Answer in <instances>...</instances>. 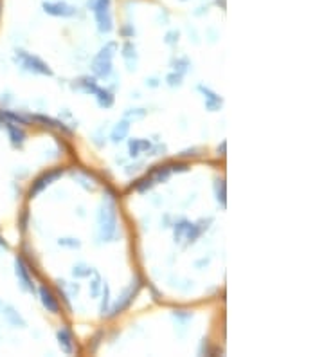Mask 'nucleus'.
<instances>
[{
  "mask_svg": "<svg viewBox=\"0 0 324 357\" xmlns=\"http://www.w3.org/2000/svg\"><path fill=\"white\" fill-rule=\"evenodd\" d=\"M117 234V208L114 197H105L98 211V236L101 242H110Z\"/></svg>",
  "mask_w": 324,
  "mask_h": 357,
  "instance_id": "nucleus-1",
  "label": "nucleus"
},
{
  "mask_svg": "<svg viewBox=\"0 0 324 357\" xmlns=\"http://www.w3.org/2000/svg\"><path fill=\"white\" fill-rule=\"evenodd\" d=\"M115 49H117V46H115L114 42H110V44H107V46L103 47V49L96 54L94 60H92V72H94L98 78H107V76H110L112 60H114V56H115Z\"/></svg>",
  "mask_w": 324,
  "mask_h": 357,
  "instance_id": "nucleus-2",
  "label": "nucleus"
},
{
  "mask_svg": "<svg viewBox=\"0 0 324 357\" xmlns=\"http://www.w3.org/2000/svg\"><path fill=\"white\" fill-rule=\"evenodd\" d=\"M92 9L96 13V20L101 33H110L112 31V11H110V0H94Z\"/></svg>",
  "mask_w": 324,
  "mask_h": 357,
  "instance_id": "nucleus-3",
  "label": "nucleus"
},
{
  "mask_svg": "<svg viewBox=\"0 0 324 357\" xmlns=\"http://www.w3.org/2000/svg\"><path fill=\"white\" fill-rule=\"evenodd\" d=\"M17 58H20L22 65H24L27 70H31V72L43 74V76H53V70H51V67L47 65V63L43 62V60H40L38 56H33V54H29V53H24V51H20Z\"/></svg>",
  "mask_w": 324,
  "mask_h": 357,
  "instance_id": "nucleus-4",
  "label": "nucleus"
},
{
  "mask_svg": "<svg viewBox=\"0 0 324 357\" xmlns=\"http://www.w3.org/2000/svg\"><path fill=\"white\" fill-rule=\"evenodd\" d=\"M139 282H135V284H131L130 287L126 289V291L123 292V294L119 296V300H117V303L114 305V308H112V316H117V314H121V312L124 310V308H128L131 305V301L135 300L137 296V291H139Z\"/></svg>",
  "mask_w": 324,
  "mask_h": 357,
  "instance_id": "nucleus-5",
  "label": "nucleus"
},
{
  "mask_svg": "<svg viewBox=\"0 0 324 357\" xmlns=\"http://www.w3.org/2000/svg\"><path fill=\"white\" fill-rule=\"evenodd\" d=\"M15 272H17L20 287L24 289L25 292H34V285H33V280H31V274H29V269L20 256L15 260Z\"/></svg>",
  "mask_w": 324,
  "mask_h": 357,
  "instance_id": "nucleus-6",
  "label": "nucleus"
},
{
  "mask_svg": "<svg viewBox=\"0 0 324 357\" xmlns=\"http://www.w3.org/2000/svg\"><path fill=\"white\" fill-rule=\"evenodd\" d=\"M62 173H63L62 170H53V172H47V173H43V175H40L36 181L33 182L31 189H29V197H34V195H38L41 189H45L49 184H53L58 177H62Z\"/></svg>",
  "mask_w": 324,
  "mask_h": 357,
  "instance_id": "nucleus-7",
  "label": "nucleus"
},
{
  "mask_svg": "<svg viewBox=\"0 0 324 357\" xmlns=\"http://www.w3.org/2000/svg\"><path fill=\"white\" fill-rule=\"evenodd\" d=\"M40 300H41V305L49 312H53V314L60 312V303H58L56 296H54V292L51 291L47 285H41L40 287Z\"/></svg>",
  "mask_w": 324,
  "mask_h": 357,
  "instance_id": "nucleus-8",
  "label": "nucleus"
},
{
  "mask_svg": "<svg viewBox=\"0 0 324 357\" xmlns=\"http://www.w3.org/2000/svg\"><path fill=\"white\" fill-rule=\"evenodd\" d=\"M198 91L204 94V99H205V108L209 112H216V110H220V107H222V103H223V99L220 98V96L216 94V92H213L211 89H207V87H204V85H200L198 87Z\"/></svg>",
  "mask_w": 324,
  "mask_h": 357,
  "instance_id": "nucleus-9",
  "label": "nucleus"
},
{
  "mask_svg": "<svg viewBox=\"0 0 324 357\" xmlns=\"http://www.w3.org/2000/svg\"><path fill=\"white\" fill-rule=\"evenodd\" d=\"M58 343H60V348L65 353H72L74 352V341H72V334H70L69 329H60L58 330Z\"/></svg>",
  "mask_w": 324,
  "mask_h": 357,
  "instance_id": "nucleus-10",
  "label": "nucleus"
},
{
  "mask_svg": "<svg viewBox=\"0 0 324 357\" xmlns=\"http://www.w3.org/2000/svg\"><path fill=\"white\" fill-rule=\"evenodd\" d=\"M152 148V143L148 139H131L128 143V150H130V157H139L143 152H148Z\"/></svg>",
  "mask_w": 324,
  "mask_h": 357,
  "instance_id": "nucleus-11",
  "label": "nucleus"
},
{
  "mask_svg": "<svg viewBox=\"0 0 324 357\" xmlns=\"http://www.w3.org/2000/svg\"><path fill=\"white\" fill-rule=\"evenodd\" d=\"M128 132H130V121L128 119H124V121H121V123H117L114 127V130H112L110 137L114 143H121L123 139H126Z\"/></svg>",
  "mask_w": 324,
  "mask_h": 357,
  "instance_id": "nucleus-12",
  "label": "nucleus"
},
{
  "mask_svg": "<svg viewBox=\"0 0 324 357\" xmlns=\"http://www.w3.org/2000/svg\"><path fill=\"white\" fill-rule=\"evenodd\" d=\"M6 128H8L9 132V137H11V143L15 144V146H22L25 141V132L22 130V128H18L15 123H8L6 125Z\"/></svg>",
  "mask_w": 324,
  "mask_h": 357,
  "instance_id": "nucleus-13",
  "label": "nucleus"
},
{
  "mask_svg": "<svg viewBox=\"0 0 324 357\" xmlns=\"http://www.w3.org/2000/svg\"><path fill=\"white\" fill-rule=\"evenodd\" d=\"M76 89H79V91H83L85 94H94L96 91H98V83H96L94 78H88V76H85V78H79L78 82H76Z\"/></svg>",
  "mask_w": 324,
  "mask_h": 357,
  "instance_id": "nucleus-14",
  "label": "nucleus"
},
{
  "mask_svg": "<svg viewBox=\"0 0 324 357\" xmlns=\"http://www.w3.org/2000/svg\"><path fill=\"white\" fill-rule=\"evenodd\" d=\"M96 94V99H98V105L103 108H110L112 105H114V96H112V92L105 91V89H99L94 92Z\"/></svg>",
  "mask_w": 324,
  "mask_h": 357,
  "instance_id": "nucleus-15",
  "label": "nucleus"
},
{
  "mask_svg": "<svg viewBox=\"0 0 324 357\" xmlns=\"http://www.w3.org/2000/svg\"><path fill=\"white\" fill-rule=\"evenodd\" d=\"M4 316H6V320L9 321V323L13 325V327H20V329H24L25 327V321H24V318L18 314L17 310L13 307H4Z\"/></svg>",
  "mask_w": 324,
  "mask_h": 357,
  "instance_id": "nucleus-16",
  "label": "nucleus"
},
{
  "mask_svg": "<svg viewBox=\"0 0 324 357\" xmlns=\"http://www.w3.org/2000/svg\"><path fill=\"white\" fill-rule=\"evenodd\" d=\"M123 58H124V62H126L128 69H130V70L135 69V63H137V53H135V47L131 46V44H126V46L123 47Z\"/></svg>",
  "mask_w": 324,
  "mask_h": 357,
  "instance_id": "nucleus-17",
  "label": "nucleus"
},
{
  "mask_svg": "<svg viewBox=\"0 0 324 357\" xmlns=\"http://www.w3.org/2000/svg\"><path fill=\"white\" fill-rule=\"evenodd\" d=\"M169 173H171L169 166H155V168L152 170V173H150V179H152L153 182H162L168 179Z\"/></svg>",
  "mask_w": 324,
  "mask_h": 357,
  "instance_id": "nucleus-18",
  "label": "nucleus"
},
{
  "mask_svg": "<svg viewBox=\"0 0 324 357\" xmlns=\"http://www.w3.org/2000/svg\"><path fill=\"white\" fill-rule=\"evenodd\" d=\"M214 189H216V201L222 204V208H225L227 206V197H225V181L223 179H220V181H216V184H214Z\"/></svg>",
  "mask_w": 324,
  "mask_h": 357,
  "instance_id": "nucleus-19",
  "label": "nucleus"
},
{
  "mask_svg": "<svg viewBox=\"0 0 324 357\" xmlns=\"http://www.w3.org/2000/svg\"><path fill=\"white\" fill-rule=\"evenodd\" d=\"M92 269L90 267L83 265V263H79V265H76L74 269H72V274L76 276V278H85V276H90L92 274Z\"/></svg>",
  "mask_w": 324,
  "mask_h": 357,
  "instance_id": "nucleus-20",
  "label": "nucleus"
},
{
  "mask_svg": "<svg viewBox=\"0 0 324 357\" xmlns=\"http://www.w3.org/2000/svg\"><path fill=\"white\" fill-rule=\"evenodd\" d=\"M36 121H41V123H45V127H53V128H63V123L56 121L53 117H45V115H34Z\"/></svg>",
  "mask_w": 324,
  "mask_h": 357,
  "instance_id": "nucleus-21",
  "label": "nucleus"
},
{
  "mask_svg": "<svg viewBox=\"0 0 324 357\" xmlns=\"http://www.w3.org/2000/svg\"><path fill=\"white\" fill-rule=\"evenodd\" d=\"M45 11L51 13V15H70V9H65L63 6H53V4H45Z\"/></svg>",
  "mask_w": 324,
  "mask_h": 357,
  "instance_id": "nucleus-22",
  "label": "nucleus"
},
{
  "mask_svg": "<svg viewBox=\"0 0 324 357\" xmlns=\"http://www.w3.org/2000/svg\"><path fill=\"white\" fill-rule=\"evenodd\" d=\"M108 301H110V289H108V285H103V301L101 307H99L101 314H105L108 310Z\"/></svg>",
  "mask_w": 324,
  "mask_h": 357,
  "instance_id": "nucleus-23",
  "label": "nucleus"
},
{
  "mask_svg": "<svg viewBox=\"0 0 324 357\" xmlns=\"http://www.w3.org/2000/svg\"><path fill=\"white\" fill-rule=\"evenodd\" d=\"M58 244L60 246H63V247H79V242H78V238H60L58 240Z\"/></svg>",
  "mask_w": 324,
  "mask_h": 357,
  "instance_id": "nucleus-24",
  "label": "nucleus"
},
{
  "mask_svg": "<svg viewBox=\"0 0 324 357\" xmlns=\"http://www.w3.org/2000/svg\"><path fill=\"white\" fill-rule=\"evenodd\" d=\"M166 80H168V83H169L171 87H178V85L182 83V74H180V72H178V74H169V76H168Z\"/></svg>",
  "mask_w": 324,
  "mask_h": 357,
  "instance_id": "nucleus-25",
  "label": "nucleus"
},
{
  "mask_svg": "<svg viewBox=\"0 0 324 357\" xmlns=\"http://www.w3.org/2000/svg\"><path fill=\"white\" fill-rule=\"evenodd\" d=\"M155 184V182L150 179V177H146V179H143V181H139V184H137V189L139 191H144L146 188H152V186Z\"/></svg>",
  "mask_w": 324,
  "mask_h": 357,
  "instance_id": "nucleus-26",
  "label": "nucleus"
},
{
  "mask_svg": "<svg viewBox=\"0 0 324 357\" xmlns=\"http://www.w3.org/2000/svg\"><path fill=\"white\" fill-rule=\"evenodd\" d=\"M144 115H146V110H144V108H133V110L126 112V117H133V119L144 117Z\"/></svg>",
  "mask_w": 324,
  "mask_h": 357,
  "instance_id": "nucleus-27",
  "label": "nucleus"
},
{
  "mask_svg": "<svg viewBox=\"0 0 324 357\" xmlns=\"http://www.w3.org/2000/svg\"><path fill=\"white\" fill-rule=\"evenodd\" d=\"M6 115H8L9 119H13V121H17V123H22V125L25 123V119L20 117L18 114H15V112H6Z\"/></svg>",
  "mask_w": 324,
  "mask_h": 357,
  "instance_id": "nucleus-28",
  "label": "nucleus"
},
{
  "mask_svg": "<svg viewBox=\"0 0 324 357\" xmlns=\"http://www.w3.org/2000/svg\"><path fill=\"white\" fill-rule=\"evenodd\" d=\"M99 285H101V282H99V276L96 274V280L92 282V296H98L99 294Z\"/></svg>",
  "mask_w": 324,
  "mask_h": 357,
  "instance_id": "nucleus-29",
  "label": "nucleus"
},
{
  "mask_svg": "<svg viewBox=\"0 0 324 357\" xmlns=\"http://www.w3.org/2000/svg\"><path fill=\"white\" fill-rule=\"evenodd\" d=\"M169 170H173V172H176V170H178V172H186V170H188V166L186 165H171V168Z\"/></svg>",
  "mask_w": 324,
  "mask_h": 357,
  "instance_id": "nucleus-30",
  "label": "nucleus"
},
{
  "mask_svg": "<svg viewBox=\"0 0 324 357\" xmlns=\"http://www.w3.org/2000/svg\"><path fill=\"white\" fill-rule=\"evenodd\" d=\"M225 146H227V143H225V141H223L222 146L218 148V152H222V155H225Z\"/></svg>",
  "mask_w": 324,
  "mask_h": 357,
  "instance_id": "nucleus-31",
  "label": "nucleus"
},
{
  "mask_svg": "<svg viewBox=\"0 0 324 357\" xmlns=\"http://www.w3.org/2000/svg\"><path fill=\"white\" fill-rule=\"evenodd\" d=\"M0 246H4V247H8V244H6V240L2 236H0Z\"/></svg>",
  "mask_w": 324,
  "mask_h": 357,
  "instance_id": "nucleus-32",
  "label": "nucleus"
}]
</instances>
